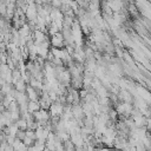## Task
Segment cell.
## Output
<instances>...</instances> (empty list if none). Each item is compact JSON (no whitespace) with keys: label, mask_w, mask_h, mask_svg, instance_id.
Segmentation results:
<instances>
[{"label":"cell","mask_w":151,"mask_h":151,"mask_svg":"<svg viewBox=\"0 0 151 151\" xmlns=\"http://www.w3.org/2000/svg\"><path fill=\"white\" fill-rule=\"evenodd\" d=\"M26 93H27V97H28V100L29 101H38L39 94H38V91L37 90H34L33 87H31L29 85H27Z\"/></svg>","instance_id":"obj_3"},{"label":"cell","mask_w":151,"mask_h":151,"mask_svg":"<svg viewBox=\"0 0 151 151\" xmlns=\"http://www.w3.org/2000/svg\"><path fill=\"white\" fill-rule=\"evenodd\" d=\"M64 109L65 107H64L63 104H60L59 101H54L50 106V113H51L52 117H59L64 113Z\"/></svg>","instance_id":"obj_1"},{"label":"cell","mask_w":151,"mask_h":151,"mask_svg":"<svg viewBox=\"0 0 151 151\" xmlns=\"http://www.w3.org/2000/svg\"><path fill=\"white\" fill-rule=\"evenodd\" d=\"M27 109H28V112L33 114V113L38 112L41 107H40L39 101H28V104H27Z\"/></svg>","instance_id":"obj_4"},{"label":"cell","mask_w":151,"mask_h":151,"mask_svg":"<svg viewBox=\"0 0 151 151\" xmlns=\"http://www.w3.org/2000/svg\"><path fill=\"white\" fill-rule=\"evenodd\" d=\"M26 137V131H22V130H19L18 133L15 134V138L17 139H20V140H24Z\"/></svg>","instance_id":"obj_7"},{"label":"cell","mask_w":151,"mask_h":151,"mask_svg":"<svg viewBox=\"0 0 151 151\" xmlns=\"http://www.w3.org/2000/svg\"><path fill=\"white\" fill-rule=\"evenodd\" d=\"M15 124L18 125L19 130H22V131H26V130H27V122H26L24 118H20L19 120H17Z\"/></svg>","instance_id":"obj_6"},{"label":"cell","mask_w":151,"mask_h":151,"mask_svg":"<svg viewBox=\"0 0 151 151\" xmlns=\"http://www.w3.org/2000/svg\"><path fill=\"white\" fill-rule=\"evenodd\" d=\"M51 44H52V46H53L54 48H61V47L65 45V40H64L63 34L59 32V33L52 35V38H51Z\"/></svg>","instance_id":"obj_2"},{"label":"cell","mask_w":151,"mask_h":151,"mask_svg":"<svg viewBox=\"0 0 151 151\" xmlns=\"http://www.w3.org/2000/svg\"><path fill=\"white\" fill-rule=\"evenodd\" d=\"M26 87H27V85H26V83H25L22 79H20L19 81H17V83L14 84V88H15L18 92H25V91H26Z\"/></svg>","instance_id":"obj_5"}]
</instances>
